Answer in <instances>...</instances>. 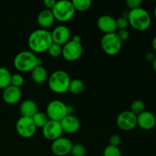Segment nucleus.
<instances>
[{
    "label": "nucleus",
    "instance_id": "1",
    "mask_svg": "<svg viewBox=\"0 0 156 156\" xmlns=\"http://www.w3.org/2000/svg\"><path fill=\"white\" fill-rule=\"evenodd\" d=\"M53 41L51 32L46 29H37L29 35L27 44L30 51L34 53H41L47 52Z\"/></svg>",
    "mask_w": 156,
    "mask_h": 156
},
{
    "label": "nucleus",
    "instance_id": "2",
    "mask_svg": "<svg viewBox=\"0 0 156 156\" xmlns=\"http://www.w3.org/2000/svg\"><path fill=\"white\" fill-rule=\"evenodd\" d=\"M14 66L21 73L31 72L37 66H41L42 59L38 58L31 51H21L18 53L14 59Z\"/></svg>",
    "mask_w": 156,
    "mask_h": 156
},
{
    "label": "nucleus",
    "instance_id": "3",
    "mask_svg": "<svg viewBox=\"0 0 156 156\" xmlns=\"http://www.w3.org/2000/svg\"><path fill=\"white\" fill-rule=\"evenodd\" d=\"M129 24L138 31H145L149 28L152 23L150 14L147 10L140 7L130 10L128 15Z\"/></svg>",
    "mask_w": 156,
    "mask_h": 156
},
{
    "label": "nucleus",
    "instance_id": "4",
    "mask_svg": "<svg viewBox=\"0 0 156 156\" xmlns=\"http://www.w3.org/2000/svg\"><path fill=\"white\" fill-rule=\"evenodd\" d=\"M48 85L52 91L56 94H63L68 91L72 79L63 70H56L48 77Z\"/></svg>",
    "mask_w": 156,
    "mask_h": 156
},
{
    "label": "nucleus",
    "instance_id": "5",
    "mask_svg": "<svg viewBox=\"0 0 156 156\" xmlns=\"http://www.w3.org/2000/svg\"><path fill=\"white\" fill-rule=\"evenodd\" d=\"M51 11L55 20L60 22H67L70 21L73 19L76 13L73 2L69 0L56 2V5Z\"/></svg>",
    "mask_w": 156,
    "mask_h": 156
},
{
    "label": "nucleus",
    "instance_id": "6",
    "mask_svg": "<svg viewBox=\"0 0 156 156\" xmlns=\"http://www.w3.org/2000/svg\"><path fill=\"white\" fill-rule=\"evenodd\" d=\"M101 46L106 54L109 56H115L121 50L122 42L117 33L114 32L104 35L101 40Z\"/></svg>",
    "mask_w": 156,
    "mask_h": 156
},
{
    "label": "nucleus",
    "instance_id": "7",
    "mask_svg": "<svg viewBox=\"0 0 156 156\" xmlns=\"http://www.w3.org/2000/svg\"><path fill=\"white\" fill-rule=\"evenodd\" d=\"M46 114L49 120L60 122L69 114L68 107L64 102L59 100L52 101L47 105Z\"/></svg>",
    "mask_w": 156,
    "mask_h": 156
},
{
    "label": "nucleus",
    "instance_id": "8",
    "mask_svg": "<svg viewBox=\"0 0 156 156\" xmlns=\"http://www.w3.org/2000/svg\"><path fill=\"white\" fill-rule=\"evenodd\" d=\"M15 129L20 136L29 139L34 136L36 133L37 127L31 117H21L16 122Z\"/></svg>",
    "mask_w": 156,
    "mask_h": 156
},
{
    "label": "nucleus",
    "instance_id": "9",
    "mask_svg": "<svg viewBox=\"0 0 156 156\" xmlns=\"http://www.w3.org/2000/svg\"><path fill=\"white\" fill-rule=\"evenodd\" d=\"M83 47L81 43L74 42L70 40L62 47V56L69 62H74L81 57Z\"/></svg>",
    "mask_w": 156,
    "mask_h": 156
},
{
    "label": "nucleus",
    "instance_id": "10",
    "mask_svg": "<svg viewBox=\"0 0 156 156\" xmlns=\"http://www.w3.org/2000/svg\"><path fill=\"white\" fill-rule=\"evenodd\" d=\"M117 124L122 130H132L137 126V116L130 111H123L117 116Z\"/></svg>",
    "mask_w": 156,
    "mask_h": 156
},
{
    "label": "nucleus",
    "instance_id": "11",
    "mask_svg": "<svg viewBox=\"0 0 156 156\" xmlns=\"http://www.w3.org/2000/svg\"><path fill=\"white\" fill-rule=\"evenodd\" d=\"M73 143L65 137H60L52 142L51 151L56 156H66L70 154Z\"/></svg>",
    "mask_w": 156,
    "mask_h": 156
},
{
    "label": "nucleus",
    "instance_id": "12",
    "mask_svg": "<svg viewBox=\"0 0 156 156\" xmlns=\"http://www.w3.org/2000/svg\"><path fill=\"white\" fill-rule=\"evenodd\" d=\"M42 132L43 135L47 140L53 142L62 137L63 131L60 122L49 120L47 124L42 128Z\"/></svg>",
    "mask_w": 156,
    "mask_h": 156
},
{
    "label": "nucleus",
    "instance_id": "13",
    "mask_svg": "<svg viewBox=\"0 0 156 156\" xmlns=\"http://www.w3.org/2000/svg\"><path fill=\"white\" fill-rule=\"evenodd\" d=\"M71 33L68 27L66 25L56 26L51 32L53 43L59 46H63L70 41Z\"/></svg>",
    "mask_w": 156,
    "mask_h": 156
},
{
    "label": "nucleus",
    "instance_id": "14",
    "mask_svg": "<svg viewBox=\"0 0 156 156\" xmlns=\"http://www.w3.org/2000/svg\"><path fill=\"white\" fill-rule=\"evenodd\" d=\"M98 27L99 30L101 32L106 34L114 33L117 28V24H116V19L110 15H101L98 18L97 21Z\"/></svg>",
    "mask_w": 156,
    "mask_h": 156
},
{
    "label": "nucleus",
    "instance_id": "15",
    "mask_svg": "<svg viewBox=\"0 0 156 156\" xmlns=\"http://www.w3.org/2000/svg\"><path fill=\"white\" fill-rule=\"evenodd\" d=\"M156 125L155 116L150 111H145L137 116V126L144 130L152 129Z\"/></svg>",
    "mask_w": 156,
    "mask_h": 156
},
{
    "label": "nucleus",
    "instance_id": "16",
    "mask_svg": "<svg viewBox=\"0 0 156 156\" xmlns=\"http://www.w3.org/2000/svg\"><path fill=\"white\" fill-rule=\"evenodd\" d=\"M63 133L73 134L77 132L80 128V121L74 115L68 114L60 121Z\"/></svg>",
    "mask_w": 156,
    "mask_h": 156
},
{
    "label": "nucleus",
    "instance_id": "17",
    "mask_svg": "<svg viewBox=\"0 0 156 156\" xmlns=\"http://www.w3.org/2000/svg\"><path fill=\"white\" fill-rule=\"evenodd\" d=\"M21 98V91L20 88L9 85L3 89V101L8 105H15L20 101Z\"/></svg>",
    "mask_w": 156,
    "mask_h": 156
},
{
    "label": "nucleus",
    "instance_id": "18",
    "mask_svg": "<svg viewBox=\"0 0 156 156\" xmlns=\"http://www.w3.org/2000/svg\"><path fill=\"white\" fill-rule=\"evenodd\" d=\"M37 21V24H39L41 29H46L47 30V28L53 25L55 18L51 10L44 9V10H42L38 14Z\"/></svg>",
    "mask_w": 156,
    "mask_h": 156
},
{
    "label": "nucleus",
    "instance_id": "19",
    "mask_svg": "<svg viewBox=\"0 0 156 156\" xmlns=\"http://www.w3.org/2000/svg\"><path fill=\"white\" fill-rule=\"evenodd\" d=\"M21 117H32L38 112V107L36 102L32 100H26L21 104L19 108Z\"/></svg>",
    "mask_w": 156,
    "mask_h": 156
},
{
    "label": "nucleus",
    "instance_id": "20",
    "mask_svg": "<svg viewBox=\"0 0 156 156\" xmlns=\"http://www.w3.org/2000/svg\"><path fill=\"white\" fill-rule=\"evenodd\" d=\"M32 81L37 84H43L48 79V73L43 66H37L30 72Z\"/></svg>",
    "mask_w": 156,
    "mask_h": 156
},
{
    "label": "nucleus",
    "instance_id": "21",
    "mask_svg": "<svg viewBox=\"0 0 156 156\" xmlns=\"http://www.w3.org/2000/svg\"><path fill=\"white\" fill-rule=\"evenodd\" d=\"M12 74L8 69L0 67V88L5 89L11 84Z\"/></svg>",
    "mask_w": 156,
    "mask_h": 156
},
{
    "label": "nucleus",
    "instance_id": "22",
    "mask_svg": "<svg viewBox=\"0 0 156 156\" xmlns=\"http://www.w3.org/2000/svg\"><path fill=\"white\" fill-rule=\"evenodd\" d=\"M85 88V84L81 79H75L71 80L69 86L68 91L70 94H79L83 91Z\"/></svg>",
    "mask_w": 156,
    "mask_h": 156
},
{
    "label": "nucleus",
    "instance_id": "23",
    "mask_svg": "<svg viewBox=\"0 0 156 156\" xmlns=\"http://www.w3.org/2000/svg\"><path fill=\"white\" fill-rule=\"evenodd\" d=\"M31 118L32 120H33L36 127L41 128V129H42V128L47 124V122L49 121V118L48 117H47V114H46V113L39 112V111L37 112Z\"/></svg>",
    "mask_w": 156,
    "mask_h": 156
},
{
    "label": "nucleus",
    "instance_id": "24",
    "mask_svg": "<svg viewBox=\"0 0 156 156\" xmlns=\"http://www.w3.org/2000/svg\"><path fill=\"white\" fill-rule=\"evenodd\" d=\"M72 2L75 10L78 12H85L88 10L91 5V2L90 0H73Z\"/></svg>",
    "mask_w": 156,
    "mask_h": 156
},
{
    "label": "nucleus",
    "instance_id": "25",
    "mask_svg": "<svg viewBox=\"0 0 156 156\" xmlns=\"http://www.w3.org/2000/svg\"><path fill=\"white\" fill-rule=\"evenodd\" d=\"M146 111V105L141 100H136L130 105V111L135 115L138 116Z\"/></svg>",
    "mask_w": 156,
    "mask_h": 156
},
{
    "label": "nucleus",
    "instance_id": "26",
    "mask_svg": "<svg viewBox=\"0 0 156 156\" xmlns=\"http://www.w3.org/2000/svg\"><path fill=\"white\" fill-rule=\"evenodd\" d=\"M103 156H122V154L119 147L108 145L104 150Z\"/></svg>",
    "mask_w": 156,
    "mask_h": 156
},
{
    "label": "nucleus",
    "instance_id": "27",
    "mask_svg": "<svg viewBox=\"0 0 156 156\" xmlns=\"http://www.w3.org/2000/svg\"><path fill=\"white\" fill-rule=\"evenodd\" d=\"M24 82V76L19 73H15V74H12V78H11V84L10 85L17 87V88H21Z\"/></svg>",
    "mask_w": 156,
    "mask_h": 156
},
{
    "label": "nucleus",
    "instance_id": "28",
    "mask_svg": "<svg viewBox=\"0 0 156 156\" xmlns=\"http://www.w3.org/2000/svg\"><path fill=\"white\" fill-rule=\"evenodd\" d=\"M47 52L52 57H59V56H62V47L54 43H52L47 50Z\"/></svg>",
    "mask_w": 156,
    "mask_h": 156
},
{
    "label": "nucleus",
    "instance_id": "29",
    "mask_svg": "<svg viewBox=\"0 0 156 156\" xmlns=\"http://www.w3.org/2000/svg\"><path fill=\"white\" fill-rule=\"evenodd\" d=\"M85 148L82 144H73L70 154L73 156H84L85 155Z\"/></svg>",
    "mask_w": 156,
    "mask_h": 156
},
{
    "label": "nucleus",
    "instance_id": "30",
    "mask_svg": "<svg viewBox=\"0 0 156 156\" xmlns=\"http://www.w3.org/2000/svg\"><path fill=\"white\" fill-rule=\"evenodd\" d=\"M116 24H117V28L118 30H123V29H126V27H128L129 21L127 18L121 16L116 20Z\"/></svg>",
    "mask_w": 156,
    "mask_h": 156
},
{
    "label": "nucleus",
    "instance_id": "31",
    "mask_svg": "<svg viewBox=\"0 0 156 156\" xmlns=\"http://www.w3.org/2000/svg\"><path fill=\"white\" fill-rule=\"evenodd\" d=\"M126 4L130 10H133L141 7L143 2L142 0H126Z\"/></svg>",
    "mask_w": 156,
    "mask_h": 156
},
{
    "label": "nucleus",
    "instance_id": "32",
    "mask_svg": "<svg viewBox=\"0 0 156 156\" xmlns=\"http://www.w3.org/2000/svg\"><path fill=\"white\" fill-rule=\"evenodd\" d=\"M109 143V145H111V146L119 147V146L121 143V137L119 135H117V134H114V135H112L110 137Z\"/></svg>",
    "mask_w": 156,
    "mask_h": 156
},
{
    "label": "nucleus",
    "instance_id": "33",
    "mask_svg": "<svg viewBox=\"0 0 156 156\" xmlns=\"http://www.w3.org/2000/svg\"><path fill=\"white\" fill-rule=\"evenodd\" d=\"M118 36V37L120 38V40L121 41V42L123 41H127L129 38V32L126 29H123V30H119L118 31L116 32Z\"/></svg>",
    "mask_w": 156,
    "mask_h": 156
},
{
    "label": "nucleus",
    "instance_id": "34",
    "mask_svg": "<svg viewBox=\"0 0 156 156\" xmlns=\"http://www.w3.org/2000/svg\"><path fill=\"white\" fill-rule=\"evenodd\" d=\"M56 0H45L44 2V5L45 6L46 9H48V10H52L55 6V5H56Z\"/></svg>",
    "mask_w": 156,
    "mask_h": 156
},
{
    "label": "nucleus",
    "instance_id": "35",
    "mask_svg": "<svg viewBox=\"0 0 156 156\" xmlns=\"http://www.w3.org/2000/svg\"><path fill=\"white\" fill-rule=\"evenodd\" d=\"M155 58V54L153 53H148L146 55V59L148 61V62H152V61L154 60V59Z\"/></svg>",
    "mask_w": 156,
    "mask_h": 156
},
{
    "label": "nucleus",
    "instance_id": "36",
    "mask_svg": "<svg viewBox=\"0 0 156 156\" xmlns=\"http://www.w3.org/2000/svg\"><path fill=\"white\" fill-rule=\"evenodd\" d=\"M71 41H74V42L81 43V41H82V39H81V37L79 36V35H75V36L73 37V38H72Z\"/></svg>",
    "mask_w": 156,
    "mask_h": 156
},
{
    "label": "nucleus",
    "instance_id": "37",
    "mask_svg": "<svg viewBox=\"0 0 156 156\" xmlns=\"http://www.w3.org/2000/svg\"><path fill=\"white\" fill-rule=\"evenodd\" d=\"M152 48L154 49V50L156 51V36L153 38V40H152Z\"/></svg>",
    "mask_w": 156,
    "mask_h": 156
},
{
    "label": "nucleus",
    "instance_id": "38",
    "mask_svg": "<svg viewBox=\"0 0 156 156\" xmlns=\"http://www.w3.org/2000/svg\"><path fill=\"white\" fill-rule=\"evenodd\" d=\"M152 69H153V70L156 73V56L155 59H154V60L152 61Z\"/></svg>",
    "mask_w": 156,
    "mask_h": 156
},
{
    "label": "nucleus",
    "instance_id": "39",
    "mask_svg": "<svg viewBox=\"0 0 156 156\" xmlns=\"http://www.w3.org/2000/svg\"><path fill=\"white\" fill-rule=\"evenodd\" d=\"M154 15H155V19H156V6H155V10H154Z\"/></svg>",
    "mask_w": 156,
    "mask_h": 156
},
{
    "label": "nucleus",
    "instance_id": "40",
    "mask_svg": "<svg viewBox=\"0 0 156 156\" xmlns=\"http://www.w3.org/2000/svg\"><path fill=\"white\" fill-rule=\"evenodd\" d=\"M155 156H156V155H155Z\"/></svg>",
    "mask_w": 156,
    "mask_h": 156
}]
</instances>
